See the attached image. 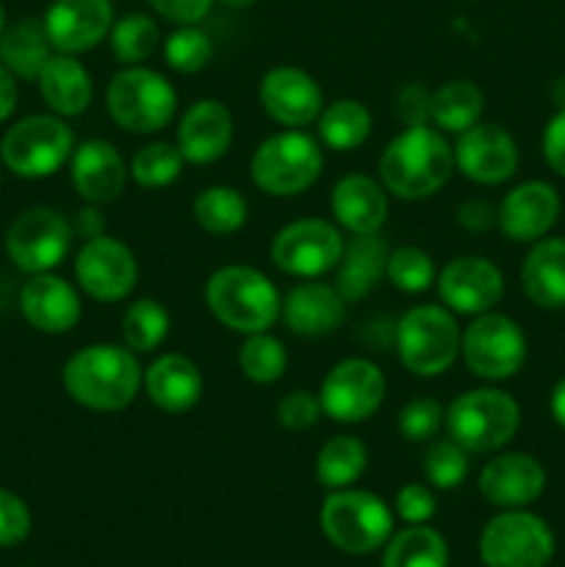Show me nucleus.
<instances>
[{
  "instance_id": "21",
  "label": "nucleus",
  "mask_w": 565,
  "mask_h": 567,
  "mask_svg": "<svg viewBox=\"0 0 565 567\" xmlns=\"http://www.w3.org/2000/svg\"><path fill=\"white\" fill-rule=\"evenodd\" d=\"M55 53H89L114 25L111 0H53L42 17Z\"/></svg>"
},
{
  "instance_id": "43",
  "label": "nucleus",
  "mask_w": 565,
  "mask_h": 567,
  "mask_svg": "<svg viewBox=\"0 0 565 567\" xmlns=\"http://www.w3.org/2000/svg\"><path fill=\"white\" fill-rule=\"evenodd\" d=\"M421 468L435 491H454L469 476V452L460 449L452 437H432L424 449Z\"/></svg>"
},
{
  "instance_id": "44",
  "label": "nucleus",
  "mask_w": 565,
  "mask_h": 567,
  "mask_svg": "<svg viewBox=\"0 0 565 567\" xmlns=\"http://www.w3.org/2000/svg\"><path fill=\"white\" fill-rule=\"evenodd\" d=\"M446 424V408L432 396H415L399 410L397 430L408 443H430Z\"/></svg>"
},
{
  "instance_id": "7",
  "label": "nucleus",
  "mask_w": 565,
  "mask_h": 567,
  "mask_svg": "<svg viewBox=\"0 0 565 567\" xmlns=\"http://www.w3.org/2000/svg\"><path fill=\"white\" fill-rule=\"evenodd\" d=\"M105 109L116 127L133 136L161 133L177 114V92L150 66H122L105 89Z\"/></svg>"
},
{
  "instance_id": "38",
  "label": "nucleus",
  "mask_w": 565,
  "mask_h": 567,
  "mask_svg": "<svg viewBox=\"0 0 565 567\" xmlns=\"http://www.w3.org/2000/svg\"><path fill=\"white\" fill-rule=\"evenodd\" d=\"M288 369L286 343L271 332H255L244 336L238 349V371L255 385H275L282 380Z\"/></svg>"
},
{
  "instance_id": "30",
  "label": "nucleus",
  "mask_w": 565,
  "mask_h": 567,
  "mask_svg": "<svg viewBox=\"0 0 565 567\" xmlns=\"http://www.w3.org/2000/svg\"><path fill=\"white\" fill-rule=\"evenodd\" d=\"M521 288L541 310L565 308V238H541L521 264Z\"/></svg>"
},
{
  "instance_id": "16",
  "label": "nucleus",
  "mask_w": 565,
  "mask_h": 567,
  "mask_svg": "<svg viewBox=\"0 0 565 567\" xmlns=\"http://www.w3.org/2000/svg\"><path fill=\"white\" fill-rule=\"evenodd\" d=\"M438 297L454 316H482L504 299V275L482 255H460L438 271Z\"/></svg>"
},
{
  "instance_id": "48",
  "label": "nucleus",
  "mask_w": 565,
  "mask_h": 567,
  "mask_svg": "<svg viewBox=\"0 0 565 567\" xmlns=\"http://www.w3.org/2000/svg\"><path fill=\"white\" fill-rule=\"evenodd\" d=\"M393 509H397L399 518L410 526H421L435 515V493L427 485H419V482H410V485L399 487L397 498H393Z\"/></svg>"
},
{
  "instance_id": "6",
  "label": "nucleus",
  "mask_w": 565,
  "mask_h": 567,
  "mask_svg": "<svg viewBox=\"0 0 565 567\" xmlns=\"http://www.w3.org/2000/svg\"><path fill=\"white\" fill-rule=\"evenodd\" d=\"M446 432L469 454L502 452L521 430V408L499 388H474L446 408Z\"/></svg>"
},
{
  "instance_id": "19",
  "label": "nucleus",
  "mask_w": 565,
  "mask_h": 567,
  "mask_svg": "<svg viewBox=\"0 0 565 567\" xmlns=\"http://www.w3.org/2000/svg\"><path fill=\"white\" fill-rule=\"evenodd\" d=\"M17 305H20L22 319L44 336H66V332L75 330L83 316L81 288L66 282L64 277L53 275V271L28 275Z\"/></svg>"
},
{
  "instance_id": "1",
  "label": "nucleus",
  "mask_w": 565,
  "mask_h": 567,
  "mask_svg": "<svg viewBox=\"0 0 565 567\" xmlns=\"http://www.w3.org/2000/svg\"><path fill=\"white\" fill-rule=\"evenodd\" d=\"M144 369L125 343H89L61 369L66 396L92 413H120L142 393Z\"/></svg>"
},
{
  "instance_id": "29",
  "label": "nucleus",
  "mask_w": 565,
  "mask_h": 567,
  "mask_svg": "<svg viewBox=\"0 0 565 567\" xmlns=\"http://www.w3.org/2000/svg\"><path fill=\"white\" fill-rule=\"evenodd\" d=\"M388 244L380 233L369 236H352L343 247L341 260L336 266V282L332 286L341 291L347 302H360L369 297L382 280H386Z\"/></svg>"
},
{
  "instance_id": "27",
  "label": "nucleus",
  "mask_w": 565,
  "mask_h": 567,
  "mask_svg": "<svg viewBox=\"0 0 565 567\" xmlns=\"http://www.w3.org/2000/svg\"><path fill=\"white\" fill-rule=\"evenodd\" d=\"M203 371L186 354H158L144 369V396L166 415H183L197 408L199 399H203Z\"/></svg>"
},
{
  "instance_id": "12",
  "label": "nucleus",
  "mask_w": 565,
  "mask_h": 567,
  "mask_svg": "<svg viewBox=\"0 0 565 567\" xmlns=\"http://www.w3.org/2000/svg\"><path fill=\"white\" fill-rule=\"evenodd\" d=\"M72 221L61 210L37 205L17 216L6 230V255L25 275H42L61 266L72 247Z\"/></svg>"
},
{
  "instance_id": "33",
  "label": "nucleus",
  "mask_w": 565,
  "mask_h": 567,
  "mask_svg": "<svg viewBox=\"0 0 565 567\" xmlns=\"http://www.w3.org/2000/svg\"><path fill=\"white\" fill-rule=\"evenodd\" d=\"M482 111H485V94L469 78H454L432 92V125L441 133L460 136L482 122Z\"/></svg>"
},
{
  "instance_id": "17",
  "label": "nucleus",
  "mask_w": 565,
  "mask_h": 567,
  "mask_svg": "<svg viewBox=\"0 0 565 567\" xmlns=\"http://www.w3.org/2000/svg\"><path fill=\"white\" fill-rule=\"evenodd\" d=\"M452 150L454 169L476 186H502L518 172V144L496 122H476L454 138Z\"/></svg>"
},
{
  "instance_id": "42",
  "label": "nucleus",
  "mask_w": 565,
  "mask_h": 567,
  "mask_svg": "<svg viewBox=\"0 0 565 567\" xmlns=\"http://www.w3.org/2000/svg\"><path fill=\"white\" fill-rule=\"evenodd\" d=\"M214 59V42L197 25H177L164 39V61L177 75H197Z\"/></svg>"
},
{
  "instance_id": "39",
  "label": "nucleus",
  "mask_w": 565,
  "mask_h": 567,
  "mask_svg": "<svg viewBox=\"0 0 565 567\" xmlns=\"http://www.w3.org/2000/svg\"><path fill=\"white\" fill-rule=\"evenodd\" d=\"M109 44L111 53H114V59L122 66L144 64L161 44L158 25H155L153 17L142 14V11H133V14L114 20L109 33Z\"/></svg>"
},
{
  "instance_id": "5",
  "label": "nucleus",
  "mask_w": 565,
  "mask_h": 567,
  "mask_svg": "<svg viewBox=\"0 0 565 567\" xmlns=\"http://www.w3.org/2000/svg\"><path fill=\"white\" fill-rule=\"evenodd\" d=\"M321 172H325V147L319 138L299 127H288L264 138L249 158V177L255 188L277 199L305 194L316 186Z\"/></svg>"
},
{
  "instance_id": "9",
  "label": "nucleus",
  "mask_w": 565,
  "mask_h": 567,
  "mask_svg": "<svg viewBox=\"0 0 565 567\" xmlns=\"http://www.w3.org/2000/svg\"><path fill=\"white\" fill-rule=\"evenodd\" d=\"M321 532L343 554H371L393 535V513L380 496L369 491H330L321 502Z\"/></svg>"
},
{
  "instance_id": "32",
  "label": "nucleus",
  "mask_w": 565,
  "mask_h": 567,
  "mask_svg": "<svg viewBox=\"0 0 565 567\" xmlns=\"http://www.w3.org/2000/svg\"><path fill=\"white\" fill-rule=\"evenodd\" d=\"M371 127H374L371 111L355 97H341L325 105L316 120L321 147L336 150V153H352L363 147L371 136Z\"/></svg>"
},
{
  "instance_id": "2",
  "label": "nucleus",
  "mask_w": 565,
  "mask_h": 567,
  "mask_svg": "<svg viewBox=\"0 0 565 567\" xmlns=\"http://www.w3.org/2000/svg\"><path fill=\"white\" fill-rule=\"evenodd\" d=\"M377 172L391 197L415 203L446 186L454 172V150L435 125L404 127L386 144Z\"/></svg>"
},
{
  "instance_id": "37",
  "label": "nucleus",
  "mask_w": 565,
  "mask_h": 567,
  "mask_svg": "<svg viewBox=\"0 0 565 567\" xmlns=\"http://www.w3.org/2000/svg\"><path fill=\"white\" fill-rule=\"evenodd\" d=\"M170 310L158 299H136L122 313V343L136 354H150L170 336Z\"/></svg>"
},
{
  "instance_id": "25",
  "label": "nucleus",
  "mask_w": 565,
  "mask_h": 567,
  "mask_svg": "<svg viewBox=\"0 0 565 567\" xmlns=\"http://www.w3.org/2000/svg\"><path fill=\"white\" fill-rule=\"evenodd\" d=\"M388 197L380 181L360 172L338 177L330 192V210L336 225L349 236L380 233L388 221Z\"/></svg>"
},
{
  "instance_id": "36",
  "label": "nucleus",
  "mask_w": 565,
  "mask_h": 567,
  "mask_svg": "<svg viewBox=\"0 0 565 567\" xmlns=\"http://www.w3.org/2000/svg\"><path fill=\"white\" fill-rule=\"evenodd\" d=\"M446 540L430 526H408L391 535L382 554V567H446Z\"/></svg>"
},
{
  "instance_id": "11",
  "label": "nucleus",
  "mask_w": 565,
  "mask_h": 567,
  "mask_svg": "<svg viewBox=\"0 0 565 567\" xmlns=\"http://www.w3.org/2000/svg\"><path fill=\"white\" fill-rule=\"evenodd\" d=\"M526 354L530 343L518 321L496 310L474 316L460 336V358L465 369L487 382H504L518 374Z\"/></svg>"
},
{
  "instance_id": "35",
  "label": "nucleus",
  "mask_w": 565,
  "mask_h": 567,
  "mask_svg": "<svg viewBox=\"0 0 565 567\" xmlns=\"http://www.w3.org/2000/svg\"><path fill=\"white\" fill-rule=\"evenodd\" d=\"M192 216L208 236L225 238L242 230L249 219V203L238 188L208 186L194 197Z\"/></svg>"
},
{
  "instance_id": "34",
  "label": "nucleus",
  "mask_w": 565,
  "mask_h": 567,
  "mask_svg": "<svg viewBox=\"0 0 565 567\" xmlns=\"http://www.w3.org/2000/svg\"><path fill=\"white\" fill-rule=\"evenodd\" d=\"M369 468V449L355 435H336L316 454V480L325 491L352 487Z\"/></svg>"
},
{
  "instance_id": "50",
  "label": "nucleus",
  "mask_w": 565,
  "mask_h": 567,
  "mask_svg": "<svg viewBox=\"0 0 565 567\" xmlns=\"http://www.w3.org/2000/svg\"><path fill=\"white\" fill-rule=\"evenodd\" d=\"M543 158H546L548 169L557 172L559 177H565V109L554 111L552 120L543 127Z\"/></svg>"
},
{
  "instance_id": "51",
  "label": "nucleus",
  "mask_w": 565,
  "mask_h": 567,
  "mask_svg": "<svg viewBox=\"0 0 565 567\" xmlns=\"http://www.w3.org/2000/svg\"><path fill=\"white\" fill-rule=\"evenodd\" d=\"M458 225L469 233H485L496 227V208L487 199H465L454 214Z\"/></svg>"
},
{
  "instance_id": "3",
  "label": "nucleus",
  "mask_w": 565,
  "mask_h": 567,
  "mask_svg": "<svg viewBox=\"0 0 565 567\" xmlns=\"http://www.w3.org/2000/svg\"><path fill=\"white\" fill-rule=\"evenodd\" d=\"M208 313L238 336L269 332L282 316V297L271 277L247 264H227L205 282Z\"/></svg>"
},
{
  "instance_id": "54",
  "label": "nucleus",
  "mask_w": 565,
  "mask_h": 567,
  "mask_svg": "<svg viewBox=\"0 0 565 567\" xmlns=\"http://www.w3.org/2000/svg\"><path fill=\"white\" fill-rule=\"evenodd\" d=\"M548 410H552V419L565 430V377L554 385L552 399H548Z\"/></svg>"
},
{
  "instance_id": "18",
  "label": "nucleus",
  "mask_w": 565,
  "mask_h": 567,
  "mask_svg": "<svg viewBox=\"0 0 565 567\" xmlns=\"http://www.w3.org/2000/svg\"><path fill=\"white\" fill-rule=\"evenodd\" d=\"M260 109L282 127L314 125L325 109V92L310 72L299 66H271L258 83Z\"/></svg>"
},
{
  "instance_id": "46",
  "label": "nucleus",
  "mask_w": 565,
  "mask_h": 567,
  "mask_svg": "<svg viewBox=\"0 0 565 567\" xmlns=\"http://www.w3.org/2000/svg\"><path fill=\"white\" fill-rule=\"evenodd\" d=\"M31 535V509L17 493L0 487V548L20 546Z\"/></svg>"
},
{
  "instance_id": "13",
  "label": "nucleus",
  "mask_w": 565,
  "mask_h": 567,
  "mask_svg": "<svg viewBox=\"0 0 565 567\" xmlns=\"http://www.w3.org/2000/svg\"><path fill=\"white\" fill-rule=\"evenodd\" d=\"M485 567H546L554 557V535L546 520L526 509H504L480 535Z\"/></svg>"
},
{
  "instance_id": "45",
  "label": "nucleus",
  "mask_w": 565,
  "mask_h": 567,
  "mask_svg": "<svg viewBox=\"0 0 565 567\" xmlns=\"http://www.w3.org/2000/svg\"><path fill=\"white\" fill-rule=\"evenodd\" d=\"M275 413H277V424H280L282 430L305 432L310 430V426H316V421L325 415V410H321L319 393L297 388V391H288L286 396L277 402Z\"/></svg>"
},
{
  "instance_id": "10",
  "label": "nucleus",
  "mask_w": 565,
  "mask_h": 567,
  "mask_svg": "<svg viewBox=\"0 0 565 567\" xmlns=\"http://www.w3.org/2000/svg\"><path fill=\"white\" fill-rule=\"evenodd\" d=\"M343 247H347V238L336 221L305 216V219L288 221L275 233L269 258L282 275L297 277V280H319L327 271H336Z\"/></svg>"
},
{
  "instance_id": "28",
  "label": "nucleus",
  "mask_w": 565,
  "mask_h": 567,
  "mask_svg": "<svg viewBox=\"0 0 565 567\" xmlns=\"http://www.w3.org/2000/svg\"><path fill=\"white\" fill-rule=\"evenodd\" d=\"M39 94H42L44 105L50 114L70 120V116H81L83 111L92 105L94 83L86 66L70 53H53L48 64L42 66L37 78Z\"/></svg>"
},
{
  "instance_id": "31",
  "label": "nucleus",
  "mask_w": 565,
  "mask_h": 567,
  "mask_svg": "<svg viewBox=\"0 0 565 567\" xmlns=\"http://www.w3.org/2000/svg\"><path fill=\"white\" fill-rule=\"evenodd\" d=\"M44 22L37 17H22V20L6 25L0 33V64L17 78V81H37L42 66L53 55Z\"/></svg>"
},
{
  "instance_id": "52",
  "label": "nucleus",
  "mask_w": 565,
  "mask_h": 567,
  "mask_svg": "<svg viewBox=\"0 0 565 567\" xmlns=\"http://www.w3.org/2000/svg\"><path fill=\"white\" fill-rule=\"evenodd\" d=\"M103 205H92L86 203L81 210L75 214V219H72V233L75 236H83L89 241V238H97L105 233V216H103Z\"/></svg>"
},
{
  "instance_id": "24",
  "label": "nucleus",
  "mask_w": 565,
  "mask_h": 567,
  "mask_svg": "<svg viewBox=\"0 0 565 567\" xmlns=\"http://www.w3.org/2000/svg\"><path fill=\"white\" fill-rule=\"evenodd\" d=\"M480 493L499 509H524L543 496L546 471L532 454L507 452L493 457L480 474Z\"/></svg>"
},
{
  "instance_id": "53",
  "label": "nucleus",
  "mask_w": 565,
  "mask_h": 567,
  "mask_svg": "<svg viewBox=\"0 0 565 567\" xmlns=\"http://www.w3.org/2000/svg\"><path fill=\"white\" fill-rule=\"evenodd\" d=\"M17 100H20V89H17V78L0 64V125L11 120L17 111Z\"/></svg>"
},
{
  "instance_id": "14",
  "label": "nucleus",
  "mask_w": 565,
  "mask_h": 567,
  "mask_svg": "<svg viewBox=\"0 0 565 567\" xmlns=\"http://www.w3.org/2000/svg\"><path fill=\"white\" fill-rule=\"evenodd\" d=\"M388 380L369 358H347L332 365L319 385V402L336 424H363L382 408Z\"/></svg>"
},
{
  "instance_id": "49",
  "label": "nucleus",
  "mask_w": 565,
  "mask_h": 567,
  "mask_svg": "<svg viewBox=\"0 0 565 567\" xmlns=\"http://www.w3.org/2000/svg\"><path fill=\"white\" fill-rule=\"evenodd\" d=\"M216 0H147L150 9L175 25H197L210 14Z\"/></svg>"
},
{
  "instance_id": "26",
  "label": "nucleus",
  "mask_w": 565,
  "mask_h": 567,
  "mask_svg": "<svg viewBox=\"0 0 565 567\" xmlns=\"http://www.w3.org/2000/svg\"><path fill=\"white\" fill-rule=\"evenodd\" d=\"M347 299L332 282L302 280L282 299V316L288 330L299 338H325L343 324Z\"/></svg>"
},
{
  "instance_id": "23",
  "label": "nucleus",
  "mask_w": 565,
  "mask_h": 567,
  "mask_svg": "<svg viewBox=\"0 0 565 567\" xmlns=\"http://www.w3.org/2000/svg\"><path fill=\"white\" fill-rule=\"evenodd\" d=\"M127 164L120 150L105 138H86L75 144L70 158L72 188L83 203L111 205L127 186Z\"/></svg>"
},
{
  "instance_id": "57",
  "label": "nucleus",
  "mask_w": 565,
  "mask_h": 567,
  "mask_svg": "<svg viewBox=\"0 0 565 567\" xmlns=\"http://www.w3.org/2000/svg\"><path fill=\"white\" fill-rule=\"evenodd\" d=\"M0 186H3V172H0Z\"/></svg>"
},
{
  "instance_id": "15",
  "label": "nucleus",
  "mask_w": 565,
  "mask_h": 567,
  "mask_svg": "<svg viewBox=\"0 0 565 567\" xmlns=\"http://www.w3.org/2000/svg\"><path fill=\"white\" fill-rule=\"evenodd\" d=\"M75 282L94 302H122L138 282V260L120 238H89L75 255Z\"/></svg>"
},
{
  "instance_id": "20",
  "label": "nucleus",
  "mask_w": 565,
  "mask_h": 567,
  "mask_svg": "<svg viewBox=\"0 0 565 567\" xmlns=\"http://www.w3.org/2000/svg\"><path fill=\"white\" fill-rule=\"evenodd\" d=\"M559 194L546 181L518 183L496 208V227L515 244H535L554 230L559 219Z\"/></svg>"
},
{
  "instance_id": "8",
  "label": "nucleus",
  "mask_w": 565,
  "mask_h": 567,
  "mask_svg": "<svg viewBox=\"0 0 565 567\" xmlns=\"http://www.w3.org/2000/svg\"><path fill=\"white\" fill-rule=\"evenodd\" d=\"M75 133L55 114H28L17 120L0 138V161L22 181L53 177L70 164Z\"/></svg>"
},
{
  "instance_id": "4",
  "label": "nucleus",
  "mask_w": 565,
  "mask_h": 567,
  "mask_svg": "<svg viewBox=\"0 0 565 567\" xmlns=\"http://www.w3.org/2000/svg\"><path fill=\"white\" fill-rule=\"evenodd\" d=\"M458 316L443 305H415L399 316L393 327V347L399 363L421 380L446 374L460 358Z\"/></svg>"
},
{
  "instance_id": "56",
  "label": "nucleus",
  "mask_w": 565,
  "mask_h": 567,
  "mask_svg": "<svg viewBox=\"0 0 565 567\" xmlns=\"http://www.w3.org/2000/svg\"><path fill=\"white\" fill-rule=\"evenodd\" d=\"M6 25H9V22H6V9H3V3H0V33L6 31Z\"/></svg>"
},
{
  "instance_id": "47",
  "label": "nucleus",
  "mask_w": 565,
  "mask_h": 567,
  "mask_svg": "<svg viewBox=\"0 0 565 567\" xmlns=\"http://www.w3.org/2000/svg\"><path fill=\"white\" fill-rule=\"evenodd\" d=\"M393 114L404 127L432 125V92L424 83H404L393 94Z\"/></svg>"
},
{
  "instance_id": "41",
  "label": "nucleus",
  "mask_w": 565,
  "mask_h": 567,
  "mask_svg": "<svg viewBox=\"0 0 565 567\" xmlns=\"http://www.w3.org/2000/svg\"><path fill=\"white\" fill-rule=\"evenodd\" d=\"M386 280L393 282V288H399L402 293H424L435 286L438 266L430 252L413 247V244H404V247L388 252Z\"/></svg>"
},
{
  "instance_id": "40",
  "label": "nucleus",
  "mask_w": 565,
  "mask_h": 567,
  "mask_svg": "<svg viewBox=\"0 0 565 567\" xmlns=\"http://www.w3.org/2000/svg\"><path fill=\"white\" fill-rule=\"evenodd\" d=\"M186 158L172 142H150L133 153L127 172L142 188H166L183 175Z\"/></svg>"
},
{
  "instance_id": "22",
  "label": "nucleus",
  "mask_w": 565,
  "mask_h": 567,
  "mask_svg": "<svg viewBox=\"0 0 565 567\" xmlns=\"http://www.w3.org/2000/svg\"><path fill=\"white\" fill-rule=\"evenodd\" d=\"M233 136H236V122H233L230 109L222 100L203 97L183 111L175 144L186 164L208 166L225 158Z\"/></svg>"
},
{
  "instance_id": "55",
  "label": "nucleus",
  "mask_w": 565,
  "mask_h": 567,
  "mask_svg": "<svg viewBox=\"0 0 565 567\" xmlns=\"http://www.w3.org/2000/svg\"><path fill=\"white\" fill-rule=\"evenodd\" d=\"M222 6H227V9H249V6H255L258 0H219Z\"/></svg>"
}]
</instances>
